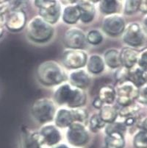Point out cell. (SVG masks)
Masks as SVG:
<instances>
[{
	"label": "cell",
	"instance_id": "cell-16",
	"mask_svg": "<svg viewBox=\"0 0 147 148\" xmlns=\"http://www.w3.org/2000/svg\"><path fill=\"white\" fill-rule=\"evenodd\" d=\"M77 6L80 12V20L84 23L91 22L95 16V8L91 2L81 0Z\"/></svg>",
	"mask_w": 147,
	"mask_h": 148
},
{
	"label": "cell",
	"instance_id": "cell-29",
	"mask_svg": "<svg viewBox=\"0 0 147 148\" xmlns=\"http://www.w3.org/2000/svg\"><path fill=\"white\" fill-rule=\"evenodd\" d=\"M105 122L101 119L99 114H94L90 120V127L91 130L94 132L99 131L100 129L105 127Z\"/></svg>",
	"mask_w": 147,
	"mask_h": 148
},
{
	"label": "cell",
	"instance_id": "cell-32",
	"mask_svg": "<svg viewBox=\"0 0 147 148\" xmlns=\"http://www.w3.org/2000/svg\"><path fill=\"white\" fill-rule=\"evenodd\" d=\"M129 69L124 66V68L119 69L116 73V78L118 81L121 82V83L126 82L129 78Z\"/></svg>",
	"mask_w": 147,
	"mask_h": 148
},
{
	"label": "cell",
	"instance_id": "cell-33",
	"mask_svg": "<svg viewBox=\"0 0 147 148\" xmlns=\"http://www.w3.org/2000/svg\"><path fill=\"white\" fill-rule=\"evenodd\" d=\"M72 112L74 114L75 122H79V123H81L86 120V118H87L86 111H83L82 109H75V110L73 109Z\"/></svg>",
	"mask_w": 147,
	"mask_h": 148
},
{
	"label": "cell",
	"instance_id": "cell-30",
	"mask_svg": "<svg viewBox=\"0 0 147 148\" xmlns=\"http://www.w3.org/2000/svg\"><path fill=\"white\" fill-rule=\"evenodd\" d=\"M141 0H126L124 12L126 14H133L139 10Z\"/></svg>",
	"mask_w": 147,
	"mask_h": 148
},
{
	"label": "cell",
	"instance_id": "cell-22",
	"mask_svg": "<svg viewBox=\"0 0 147 148\" xmlns=\"http://www.w3.org/2000/svg\"><path fill=\"white\" fill-rule=\"evenodd\" d=\"M105 62L110 68H118L121 65L120 52L117 49H110L105 54Z\"/></svg>",
	"mask_w": 147,
	"mask_h": 148
},
{
	"label": "cell",
	"instance_id": "cell-34",
	"mask_svg": "<svg viewBox=\"0 0 147 148\" xmlns=\"http://www.w3.org/2000/svg\"><path fill=\"white\" fill-rule=\"evenodd\" d=\"M138 65L142 69L147 72V48L144 49L141 54H139L138 58Z\"/></svg>",
	"mask_w": 147,
	"mask_h": 148
},
{
	"label": "cell",
	"instance_id": "cell-3",
	"mask_svg": "<svg viewBox=\"0 0 147 148\" xmlns=\"http://www.w3.org/2000/svg\"><path fill=\"white\" fill-rule=\"evenodd\" d=\"M53 33V28L50 24L44 21L41 17H35L28 24V36L36 42L42 43L48 41L52 38Z\"/></svg>",
	"mask_w": 147,
	"mask_h": 148
},
{
	"label": "cell",
	"instance_id": "cell-7",
	"mask_svg": "<svg viewBox=\"0 0 147 148\" xmlns=\"http://www.w3.org/2000/svg\"><path fill=\"white\" fill-rule=\"evenodd\" d=\"M139 90L130 81L124 82L117 90V101L122 106H128L133 103L138 97Z\"/></svg>",
	"mask_w": 147,
	"mask_h": 148
},
{
	"label": "cell",
	"instance_id": "cell-18",
	"mask_svg": "<svg viewBox=\"0 0 147 148\" xmlns=\"http://www.w3.org/2000/svg\"><path fill=\"white\" fill-rule=\"evenodd\" d=\"M125 146V140L123 133L112 132L107 134L105 138L106 148H124Z\"/></svg>",
	"mask_w": 147,
	"mask_h": 148
},
{
	"label": "cell",
	"instance_id": "cell-40",
	"mask_svg": "<svg viewBox=\"0 0 147 148\" xmlns=\"http://www.w3.org/2000/svg\"><path fill=\"white\" fill-rule=\"evenodd\" d=\"M143 24H144V31H146L147 33V16L144 18V21H143Z\"/></svg>",
	"mask_w": 147,
	"mask_h": 148
},
{
	"label": "cell",
	"instance_id": "cell-39",
	"mask_svg": "<svg viewBox=\"0 0 147 148\" xmlns=\"http://www.w3.org/2000/svg\"><path fill=\"white\" fill-rule=\"evenodd\" d=\"M141 127H142L143 130L147 132V118H146V119L143 121L142 124H141Z\"/></svg>",
	"mask_w": 147,
	"mask_h": 148
},
{
	"label": "cell",
	"instance_id": "cell-1",
	"mask_svg": "<svg viewBox=\"0 0 147 148\" xmlns=\"http://www.w3.org/2000/svg\"><path fill=\"white\" fill-rule=\"evenodd\" d=\"M55 99L59 105H67L70 108H77L86 102V95L80 88H72L68 84H63L56 90Z\"/></svg>",
	"mask_w": 147,
	"mask_h": 148
},
{
	"label": "cell",
	"instance_id": "cell-2",
	"mask_svg": "<svg viewBox=\"0 0 147 148\" xmlns=\"http://www.w3.org/2000/svg\"><path fill=\"white\" fill-rule=\"evenodd\" d=\"M39 81L45 86H55L61 83L66 79L63 70L54 61L44 62L37 69Z\"/></svg>",
	"mask_w": 147,
	"mask_h": 148
},
{
	"label": "cell",
	"instance_id": "cell-27",
	"mask_svg": "<svg viewBox=\"0 0 147 148\" xmlns=\"http://www.w3.org/2000/svg\"><path fill=\"white\" fill-rule=\"evenodd\" d=\"M133 145L135 148H147V132L142 130L137 133L133 139Z\"/></svg>",
	"mask_w": 147,
	"mask_h": 148
},
{
	"label": "cell",
	"instance_id": "cell-41",
	"mask_svg": "<svg viewBox=\"0 0 147 148\" xmlns=\"http://www.w3.org/2000/svg\"><path fill=\"white\" fill-rule=\"evenodd\" d=\"M52 148H70L68 147V146H66V145H57V146L54 147Z\"/></svg>",
	"mask_w": 147,
	"mask_h": 148
},
{
	"label": "cell",
	"instance_id": "cell-44",
	"mask_svg": "<svg viewBox=\"0 0 147 148\" xmlns=\"http://www.w3.org/2000/svg\"><path fill=\"white\" fill-rule=\"evenodd\" d=\"M70 1H71V2H76L77 0H70Z\"/></svg>",
	"mask_w": 147,
	"mask_h": 148
},
{
	"label": "cell",
	"instance_id": "cell-10",
	"mask_svg": "<svg viewBox=\"0 0 147 148\" xmlns=\"http://www.w3.org/2000/svg\"><path fill=\"white\" fill-rule=\"evenodd\" d=\"M86 38L84 33L77 28H71L66 32L64 43L66 47L72 49H80L86 45Z\"/></svg>",
	"mask_w": 147,
	"mask_h": 148
},
{
	"label": "cell",
	"instance_id": "cell-12",
	"mask_svg": "<svg viewBox=\"0 0 147 148\" xmlns=\"http://www.w3.org/2000/svg\"><path fill=\"white\" fill-rule=\"evenodd\" d=\"M39 135L42 143L49 147L56 145L61 139L60 131L53 125H46L43 127Z\"/></svg>",
	"mask_w": 147,
	"mask_h": 148
},
{
	"label": "cell",
	"instance_id": "cell-38",
	"mask_svg": "<svg viewBox=\"0 0 147 148\" xmlns=\"http://www.w3.org/2000/svg\"><path fill=\"white\" fill-rule=\"evenodd\" d=\"M135 122V119L133 116H130V117H127L126 119V122H125V125H131Z\"/></svg>",
	"mask_w": 147,
	"mask_h": 148
},
{
	"label": "cell",
	"instance_id": "cell-14",
	"mask_svg": "<svg viewBox=\"0 0 147 148\" xmlns=\"http://www.w3.org/2000/svg\"><path fill=\"white\" fill-rule=\"evenodd\" d=\"M121 64L127 69H131L135 66L138 61L139 53L137 50L132 48H124L120 52Z\"/></svg>",
	"mask_w": 147,
	"mask_h": 148
},
{
	"label": "cell",
	"instance_id": "cell-6",
	"mask_svg": "<svg viewBox=\"0 0 147 148\" xmlns=\"http://www.w3.org/2000/svg\"><path fill=\"white\" fill-rule=\"evenodd\" d=\"M66 138L70 145L75 147H82L88 142L89 135L82 124L74 122L68 127Z\"/></svg>",
	"mask_w": 147,
	"mask_h": 148
},
{
	"label": "cell",
	"instance_id": "cell-28",
	"mask_svg": "<svg viewBox=\"0 0 147 148\" xmlns=\"http://www.w3.org/2000/svg\"><path fill=\"white\" fill-rule=\"evenodd\" d=\"M139 106L137 105L134 104V103L129 104L128 106H123V108L121 109L119 112L120 116L126 118L130 117V116H133L136 112L139 111Z\"/></svg>",
	"mask_w": 147,
	"mask_h": 148
},
{
	"label": "cell",
	"instance_id": "cell-19",
	"mask_svg": "<svg viewBox=\"0 0 147 148\" xmlns=\"http://www.w3.org/2000/svg\"><path fill=\"white\" fill-rule=\"evenodd\" d=\"M128 80L133 83L137 88L144 86L147 83V72L140 66L129 72Z\"/></svg>",
	"mask_w": 147,
	"mask_h": 148
},
{
	"label": "cell",
	"instance_id": "cell-25",
	"mask_svg": "<svg viewBox=\"0 0 147 148\" xmlns=\"http://www.w3.org/2000/svg\"><path fill=\"white\" fill-rule=\"evenodd\" d=\"M41 138L38 134H28L24 139L23 148H42Z\"/></svg>",
	"mask_w": 147,
	"mask_h": 148
},
{
	"label": "cell",
	"instance_id": "cell-31",
	"mask_svg": "<svg viewBox=\"0 0 147 148\" xmlns=\"http://www.w3.org/2000/svg\"><path fill=\"white\" fill-rule=\"evenodd\" d=\"M87 41L93 45H98L103 40L102 33L98 30H91L87 36Z\"/></svg>",
	"mask_w": 147,
	"mask_h": 148
},
{
	"label": "cell",
	"instance_id": "cell-4",
	"mask_svg": "<svg viewBox=\"0 0 147 148\" xmlns=\"http://www.w3.org/2000/svg\"><path fill=\"white\" fill-rule=\"evenodd\" d=\"M55 114V106L50 99H39L32 107V115L40 123H46L52 120Z\"/></svg>",
	"mask_w": 147,
	"mask_h": 148
},
{
	"label": "cell",
	"instance_id": "cell-17",
	"mask_svg": "<svg viewBox=\"0 0 147 148\" xmlns=\"http://www.w3.org/2000/svg\"><path fill=\"white\" fill-rule=\"evenodd\" d=\"M70 80L71 84L77 88H87L90 84V77L84 70H77L72 72L70 75Z\"/></svg>",
	"mask_w": 147,
	"mask_h": 148
},
{
	"label": "cell",
	"instance_id": "cell-24",
	"mask_svg": "<svg viewBox=\"0 0 147 148\" xmlns=\"http://www.w3.org/2000/svg\"><path fill=\"white\" fill-rule=\"evenodd\" d=\"M116 97V93L113 87L103 86L101 88L99 92V98L106 104H111L114 102Z\"/></svg>",
	"mask_w": 147,
	"mask_h": 148
},
{
	"label": "cell",
	"instance_id": "cell-43",
	"mask_svg": "<svg viewBox=\"0 0 147 148\" xmlns=\"http://www.w3.org/2000/svg\"><path fill=\"white\" fill-rule=\"evenodd\" d=\"M91 1L93 2H99V1H101V0H91Z\"/></svg>",
	"mask_w": 147,
	"mask_h": 148
},
{
	"label": "cell",
	"instance_id": "cell-42",
	"mask_svg": "<svg viewBox=\"0 0 147 148\" xmlns=\"http://www.w3.org/2000/svg\"><path fill=\"white\" fill-rule=\"evenodd\" d=\"M6 1H8V0H0V4L4 3V2H6Z\"/></svg>",
	"mask_w": 147,
	"mask_h": 148
},
{
	"label": "cell",
	"instance_id": "cell-26",
	"mask_svg": "<svg viewBox=\"0 0 147 148\" xmlns=\"http://www.w3.org/2000/svg\"><path fill=\"white\" fill-rule=\"evenodd\" d=\"M118 7V5L116 0H101L100 10L104 13H114L116 12Z\"/></svg>",
	"mask_w": 147,
	"mask_h": 148
},
{
	"label": "cell",
	"instance_id": "cell-8",
	"mask_svg": "<svg viewBox=\"0 0 147 148\" xmlns=\"http://www.w3.org/2000/svg\"><path fill=\"white\" fill-rule=\"evenodd\" d=\"M144 32V28L139 24L132 23L124 31V41L131 47H140L145 41Z\"/></svg>",
	"mask_w": 147,
	"mask_h": 148
},
{
	"label": "cell",
	"instance_id": "cell-21",
	"mask_svg": "<svg viewBox=\"0 0 147 148\" xmlns=\"http://www.w3.org/2000/svg\"><path fill=\"white\" fill-rule=\"evenodd\" d=\"M63 19L67 24L73 25L80 19V12L77 6H68L63 11Z\"/></svg>",
	"mask_w": 147,
	"mask_h": 148
},
{
	"label": "cell",
	"instance_id": "cell-23",
	"mask_svg": "<svg viewBox=\"0 0 147 148\" xmlns=\"http://www.w3.org/2000/svg\"><path fill=\"white\" fill-rule=\"evenodd\" d=\"M99 116L105 123H113L116 119L118 112L113 106H105L101 108Z\"/></svg>",
	"mask_w": 147,
	"mask_h": 148
},
{
	"label": "cell",
	"instance_id": "cell-11",
	"mask_svg": "<svg viewBox=\"0 0 147 148\" xmlns=\"http://www.w3.org/2000/svg\"><path fill=\"white\" fill-rule=\"evenodd\" d=\"M125 29L124 18L118 15H113L105 18L103 21V30L110 36H117Z\"/></svg>",
	"mask_w": 147,
	"mask_h": 148
},
{
	"label": "cell",
	"instance_id": "cell-35",
	"mask_svg": "<svg viewBox=\"0 0 147 148\" xmlns=\"http://www.w3.org/2000/svg\"><path fill=\"white\" fill-rule=\"evenodd\" d=\"M142 87L143 88H141V91H139V95H138L137 99L141 103L147 105V83Z\"/></svg>",
	"mask_w": 147,
	"mask_h": 148
},
{
	"label": "cell",
	"instance_id": "cell-36",
	"mask_svg": "<svg viewBox=\"0 0 147 148\" xmlns=\"http://www.w3.org/2000/svg\"><path fill=\"white\" fill-rule=\"evenodd\" d=\"M103 102L99 99V97L94 99V103H93V106L96 108H101L103 106Z\"/></svg>",
	"mask_w": 147,
	"mask_h": 148
},
{
	"label": "cell",
	"instance_id": "cell-13",
	"mask_svg": "<svg viewBox=\"0 0 147 148\" xmlns=\"http://www.w3.org/2000/svg\"><path fill=\"white\" fill-rule=\"evenodd\" d=\"M26 24V16L22 10L14 11L9 16L6 21V25L10 30L19 31Z\"/></svg>",
	"mask_w": 147,
	"mask_h": 148
},
{
	"label": "cell",
	"instance_id": "cell-5",
	"mask_svg": "<svg viewBox=\"0 0 147 148\" xmlns=\"http://www.w3.org/2000/svg\"><path fill=\"white\" fill-rule=\"evenodd\" d=\"M35 3L40 8V17L49 24H55L60 16V6L55 0H35Z\"/></svg>",
	"mask_w": 147,
	"mask_h": 148
},
{
	"label": "cell",
	"instance_id": "cell-20",
	"mask_svg": "<svg viewBox=\"0 0 147 148\" xmlns=\"http://www.w3.org/2000/svg\"><path fill=\"white\" fill-rule=\"evenodd\" d=\"M88 69L92 74H100L105 69V62L103 59L97 55L91 56L88 62Z\"/></svg>",
	"mask_w": 147,
	"mask_h": 148
},
{
	"label": "cell",
	"instance_id": "cell-45",
	"mask_svg": "<svg viewBox=\"0 0 147 148\" xmlns=\"http://www.w3.org/2000/svg\"></svg>",
	"mask_w": 147,
	"mask_h": 148
},
{
	"label": "cell",
	"instance_id": "cell-15",
	"mask_svg": "<svg viewBox=\"0 0 147 148\" xmlns=\"http://www.w3.org/2000/svg\"><path fill=\"white\" fill-rule=\"evenodd\" d=\"M75 122L72 110L67 109H60L56 114L55 116V124L60 128L68 127L71 124Z\"/></svg>",
	"mask_w": 147,
	"mask_h": 148
},
{
	"label": "cell",
	"instance_id": "cell-9",
	"mask_svg": "<svg viewBox=\"0 0 147 148\" xmlns=\"http://www.w3.org/2000/svg\"><path fill=\"white\" fill-rule=\"evenodd\" d=\"M63 62L64 65L69 69H76L82 68L86 64L87 55L79 49H71L64 52Z\"/></svg>",
	"mask_w": 147,
	"mask_h": 148
},
{
	"label": "cell",
	"instance_id": "cell-37",
	"mask_svg": "<svg viewBox=\"0 0 147 148\" xmlns=\"http://www.w3.org/2000/svg\"><path fill=\"white\" fill-rule=\"evenodd\" d=\"M139 10L144 13H147V0H141Z\"/></svg>",
	"mask_w": 147,
	"mask_h": 148
}]
</instances>
